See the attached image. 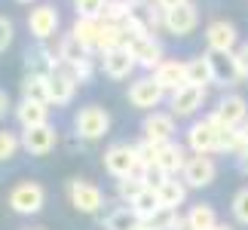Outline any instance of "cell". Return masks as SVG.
<instances>
[{
    "label": "cell",
    "mask_w": 248,
    "mask_h": 230,
    "mask_svg": "<svg viewBox=\"0 0 248 230\" xmlns=\"http://www.w3.org/2000/svg\"><path fill=\"white\" fill-rule=\"evenodd\" d=\"M18 150H22V135L9 132V129H0V163H9Z\"/></svg>",
    "instance_id": "cell-32"
},
{
    "label": "cell",
    "mask_w": 248,
    "mask_h": 230,
    "mask_svg": "<svg viewBox=\"0 0 248 230\" xmlns=\"http://www.w3.org/2000/svg\"><path fill=\"white\" fill-rule=\"evenodd\" d=\"M141 138L154 141V145L175 141V117L169 111H150L144 123H141Z\"/></svg>",
    "instance_id": "cell-15"
},
{
    "label": "cell",
    "mask_w": 248,
    "mask_h": 230,
    "mask_svg": "<svg viewBox=\"0 0 248 230\" xmlns=\"http://www.w3.org/2000/svg\"><path fill=\"white\" fill-rule=\"evenodd\" d=\"M196 28H199V9H196L193 0H190V3H184V6H178V9H169V13H166L163 31H169L171 37H190Z\"/></svg>",
    "instance_id": "cell-17"
},
{
    "label": "cell",
    "mask_w": 248,
    "mask_h": 230,
    "mask_svg": "<svg viewBox=\"0 0 248 230\" xmlns=\"http://www.w3.org/2000/svg\"><path fill=\"white\" fill-rule=\"evenodd\" d=\"M181 178L187 181L190 190H202V187H208V184H215V178H217V163H215V157L193 153V157L187 160L184 172H181Z\"/></svg>",
    "instance_id": "cell-13"
},
{
    "label": "cell",
    "mask_w": 248,
    "mask_h": 230,
    "mask_svg": "<svg viewBox=\"0 0 248 230\" xmlns=\"http://www.w3.org/2000/svg\"><path fill=\"white\" fill-rule=\"evenodd\" d=\"M215 230H233V227H230V224H217Z\"/></svg>",
    "instance_id": "cell-44"
},
{
    "label": "cell",
    "mask_w": 248,
    "mask_h": 230,
    "mask_svg": "<svg viewBox=\"0 0 248 230\" xmlns=\"http://www.w3.org/2000/svg\"><path fill=\"white\" fill-rule=\"evenodd\" d=\"M150 77H154V80L171 95V92H178L181 86H187V62H181V59H163V65H156V68L150 71Z\"/></svg>",
    "instance_id": "cell-19"
},
{
    "label": "cell",
    "mask_w": 248,
    "mask_h": 230,
    "mask_svg": "<svg viewBox=\"0 0 248 230\" xmlns=\"http://www.w3.org/2000/svg\"><path fill=\"white\" fill-rule=\"evenodd\" d=\"M159 206H163V203H159V197H156V187H144V190H141V194L129 203V209L135 212L138 221H150V218L156 215Z\"/></svg>",
    "instance_id": "cell-27"
},
{
    "label": "cell",
    "mask_w": 248,
    "mask_h": 230,
    "mask_svg": "<svg viewBox=\"0 0 248 230\" xmlns=\"http://www.w3.org/2000/svg\"><path fill=\"white\" fill-rule=\"evenodd\" d=\"M22 99L49 104V74L46 71H28L22 77Z\"/></svg>",
    "instance_id": "cell-24"
},
{
    "label": "cell",
    "mask_w": 248,
    "mask_h": 230,
    "mask_svg": "<svg viewBox=\"0 0 248 230\" xmlns=\"http://www.w3.org/2000/svg\"><path fill=\"white\" fill-rule=\"evenodd\" d=\"M74 77H77V83L83 86V83H89L92 77H95V59H86V62H80V65H74V68H68Z\"/></svg>",
    "instance_id": "cell-36"
},
{
    "label": "cell",
    "mask_w": 248,
    "mask_h": 230,
    "mask_svg": "<svg viewBox=\"0 0 248 230\" xmlns=\"http://www.w3.org/2000/svg\"><path fill=\"white\" fill-rule=\"evenodd\" d=\"M242 138H245V145H248V120L242 123Z\"/></svg>",
    "instance_id": "cell-42"
},
{
    "label": "cell",
    "mask_w": 248,
    "mask_h": 230,
    "mask_svg": "<svg viewBox=\"0 0 248 230\" xmlns=\"http://www.w3.org/2000/svg\"><path fill=\"white\" fill-rule=\"evenodd\" d=\"M144 187H147V181L141 178V175L120 178V181H117V197H120V203H123V206H129V203H132V199H135Z\"/></svg>",
    "instance_id": "cell-30"
},
{
    "label": "cell",
    "mask_w": 248,
    "mask_h": 230,
    "mask_svg": "<svg viewBox=\"0 0 248 230\" xmlns=\"http://www.w3.org/2000/svg\"><path fill=\"white\" fill-rule=\"evenodd\" d=\"M187 148L190 153H205V157L217 153V148H221V126L212 117L193 120L187 126Z\"/></svg>",
    "instance_id": "cell-6"
},
{
    "label": "cell",
    "mask_w": 248,
    "mask_h": 230,
    "mask_svg": "<svg viewBox=\"0 0 248 230\" xmlns=\"http://www.w3.org/2000/svg\"><path fill=\"white\" fill-rule=\"evenodd\" d=\"M13 37H16V28H13V22H9L6 16H0V52H6V49H9Z\"/></svg>",
    "instance_id": "cell-37"
},
{
    "label": "cell",
    "mask_w": 248,
    "mask_h": 230,
    "mask_svg": "<svg viewBox=\"0 0 248 230\" xmlns=\"http://www.w3.org/2000/svg\"><path fill=\"white\" fill-rule=\"evenodd\" d=\"M217 126H227V129H242V123L248 120V101L242 99L239 92H227L215 101V108L208 111Z\"/></svg>",
    "instance_id": "cell-7"
},
{
    "label": "cell",
    "mask_w": 248,
    "mask_h": 230,
    "mask_svg": "<svg viewBox=\"0 0 248 230\" xmlns=\"http://www.w3.org/2000/svg\"><path fill=\"white\" fill-rule=\"evenodd\" d=\"M187 83H193V86H208L212 83V68H208L205 55L187 59Z\"/></svg>",
    "instance_id": "cell-29"
},
{
    "label": "cell",
    "mask_w": 248,
    "mask_h": 230,
    "mask_svg": "<svg viewBox=\"0 0 248 230\" xmlns=\"http://www.w3.org/2000/svg\"><path fill=\"white\" fill-rule=\"evenodd\" d=\"M205 101H208V86L187 83V86H181L178 92L169 95V114L175 120H193L196 114L205 108Z\"/></svg>",
    "instance_id": "cell-4"
},
{
    "label": "cell",
    "mask_w": 248,
    "mask_h": 230,
    "mask_svg": "<svg viewBox=\"0 0 248 230\" xmlns=\"http://www.w3.org/2000/svg\"><path fill=\"white\" fill-rule=\"evenodd\" d=\"M187 150L178 141H166V145H156V163L154 166L163 172V175H181L187 166Z\"/></svg>",
    "instance_id": "cell-20"
},
{
    "label": "cell",
    "mask_w": 248,
    "mask_h": 230,
    "mask_svg": "<svg viewBox=\"0 0 248 230\" xmlns=\"http://www.w3.org/2000/svg\"><path fill=\"white\" fill-rule=\"evenodd\" d=\"M126 49L132 52V59L138 62V68H144V71H154L156 65H163V59H166L163 43L156 40V34H129Z\"/></svg>",
    "instance_id": "cell-8"
},
{
    "label": "cell",
    "mask_w": 248,
    "mask_h": 230,
    "mask_svg": "<svg viewBox=\"0 0 248 230\" xmlns=\"http://www.w3.org/2000/svg\"><path fill=\"white\" fill-rule=\"evenodd\" d=\"M101 71L104 77H110V80H129L132 74L138 71V62L132 59V52L126 46H120V49H110V52H101Z\"/></svg>",
    "instance_id": "cell-18"
},
{
    "label": "cell",
    "mask_w": 248,
    "mask_h": 230,
    "mask_svg": "<svg viewBox=\"0 0 248 230\" xmlns=\"http://www.w3.org/2000/svg\"><path fill=\"white\" fill-rule=\"evenodd\" d=\"M6 206L13 209L16 215H22V218L40 215V212H43V206H46V187L40 184V181H31V178L18 181V184L9 187V194H6Z\"/></svg>",
    "instance_id": "cell-1"
},
{
    "label": "cell",
    "mask_w": 248,
    "mask_h": 230,
    "mask_svg": "<svg viewBox=\"0 0 248 230\" xmlns=\"http://www.w3.org/2000/svg\"><path fill=\"white\" fill-rule=\"evenodd\" d=\"M181 218H184V215H181L178 209L159 206V209H156V215H154V218H150V221H147V227H150V230H178Z\"/></svg>",
    "instance_id": "cell-31"
},
{
    "label": "cell",
    "mask_w": 248,
    "mask_h": 230,
    "mask_svg": "<svg viewBox=\"0 0 248 230\" xmlns=\"http://www.w3.org/2000/svg\"><path fill=\"white\" fill-rule=\"evenodd\" d=\"M68 203L80 215H98L104 209V190L89 178H71L68 181Z\"/></svg>",
    "instance_id": "cell-5"
},
{
    "label": "cell",
    "mask_w": 248,
    "mask_h": 230,
    "mask_svg": "<svg viewBox=\"0 0 248 230\" xmlns=\"http://www.w3.org/2000/svg\"><path fill=\"white\" fill-rule=\"evenodd\" d=\"M230 212H233V221H236V224L248 227V184H245V187H239V190L233 194Z\"/></svg>",
    "instance_id": "cell-34"
},
{
    "label": "cell",
    "mask_w": 248,
    "mask_h": 230,
    "mask_svg": "<svg viewBox=\"0 0 248 230\" xmlns=\"http://www.w3.org/2000/svg\"><path fill=\"white\" fill-rule=\"evenodd\" d=\"M187 181L184 178H178V175H166L163 181L156 184V197H159V203L169 206V209H181L187 203Z\"/></svg>",
    "instance_id": "cell-22"
},
{
    "label": "cell",
    "mask_w": 248,
    "mask_h": 230,
    "mask_svg": "<svg viewBox=\"0 0 248 230\" xmlns=\"http://www.w3.org/2000/svg\"><path fill=\"white\" fill-rule=\"evenodd\" d=\"M16 3H34V0H16Z\"/></svg>",
    "instance_id": "cell-45"
},
{
    "label": "cell",
    "mask_w": 248,
    "mask_h": 230,
    "mask_svg": "<svg viewBox=\"0 0 248 230\" xmlns=\"http://www.w3.org/2000/svg\"><path fill=\"white\" fill-rule=\"evenodd\" d=\"M108 0H74V13L77 18H104Z\"/></svg>",
    "instance_id": "cell-33"
},
{
    "label": "cell",
    "mask_w": 248,
    "mask_h": 230,
    "mask_svg": "<svg viewBox=\"0 0 248 230\" xmlns=\"http://www.w3.org/2000/svg\"><path fill=\"white\" fill-rule=\"evenodd\" d=\"M49 108L52 104L46 101H31V99H22L16 104V123L22 129H34V126H43V123H49Z\"/></svg>",
    "instance_id": "cell-21"
},
{
    "label": "cell",
    "mask_w": 248,
    "mask_h": 230,
    "mask_svg": "<svg viewBox=\"0 0 248 230\" xmlns=\"http://www.w3.org/2000/svg\"><path fill=\"white\" fill-rule=\"evenodd\" d=\"M156 3H159V9H163V13H169V9H178V6L190 3V0H156Z\"/></svg>",
    "instance_id": "cell-40"
},
{
    "label": "cell",
    "mask_w": 248,
    "mask_h": 230,
    "mask_svg": "<svg viewBox=\"0 0 248 230\" xmlns=\"http://www.w3.org/2000/svg\"><path fill=\"white\" fill-rule=\"evenodd\" d=\"M55 49H59V59H62L64 68H74V65H80V62H86V59H92V55H95V52L86 49V46H83L71 31L64 34L59 43H55Z\"/></svg>",
    "instance_id": "cell-23"
},
{
    "label": "cell",
    "mask_w": 248,
    "mask_h": 230,
    "mask_svg": "<svg viewBox=\"0 0 248 230\" xmlns=\"http://www.w3.org/2000/svg\"><path fill=\"white\" fill-rule=\"evenodd\" d=\"M205 49L212 52H236L239 49V31L227 18H215L205 25Z\"/></svg>",
    "instance_id": "cell-14"
},
{
    "label": "cell",
    "mask_w": 248,
    "mask_h": 230,
    "mask_svg": "<svg viewBox=\"0 0 248 230\" xmlns=\"http://www.w3.org/2000/svg\"><path fill=\"white\" fill-rule=\"evenodd\" d=\"M101 166H104V172H108L113 181L129 178V175H138V172H141L138 148H135V145H129V141H113V145L104 148Z\"/></svg>",
    "instance_id": "cell-2"
},
{
    "label": "cell",
    "mask_w": 248,
    "mask_h": 230,
    "mask_svg": "<svg viewBox=\"0 0 248 230\" xmlns=\"http://www.w3.org/2000/svg\"><path fill=\"white\" fill-rule=\"evenodd\" d=\"M184 221H187V230H215L217 224H221V221H217L215 206H208V203L190 206L187 215H184Z\"/></svg>",
    "instance_id": "cell-26"
},
{
    "label": "cell",
    "mask_w": 248,
    "mask_h": 230,
    "mask_svg": "<svg viewBox=\"0 0 248 230\" xmlns=\"http://www.w3.org/2000/svg\"><path fill=\"white\" fill-rule=\"evenodd\" d=\"M77 89H80L77 77L64 68V65L59 71L49 74V104L52 108H68V104L74 101V95H77Z\"/></svg>",
    "instance_id": "cell-16"
},
{
    "label": "cell",
    "mask_w": 248,
    "mask_h": 230,
    "mask_svg": "<svg viewBox=\"0 0 248 230\" xmlns=\"http://www.w3.org/2000/svg\"><path fill=\"white\" fill-rule=\"evenodd\" d=\"M22 150L28 157H49L59 145V132H55L52 123H43V126H34V129H22Z\"/></svg>",
    "instance_id": "cell-12"
},
{
    "label": "cell",
    "mask_w": 248,
    "mask_h": 230,
    "mask_svg": "<svg viewBox=\"0 0 248 230\" xmlns=\"http://www.w3.org/2000/svg\"><path fill=\"white\" fill-rule=\"evenodd\" d=\"M110 114L101 104H83L74 114V135L80 141H101L110 132Z\"/></svg>",
    "instance_id": "cell-3"
},
{
    "label": "cell",
    "mask_w": 248,
    "mask_h": 230,
    "mask_svg": "<svg viewBox=\"0 0 248 230\" xmlns=\"http://www.w3.org/2000/svg\"><path fill=\"white\" fill-rule=\"evenodd\" d=\"M59 25H62V16L52 3H37L31 13H28V31L37 43H46L59 34Z\"/></svg>",
    "instance_id": "cell-10"
},
{
    "label": "cell",
    "mask_w": 248,
    "mask_h": 230,
    "mask_svg": "<svg viewBox=\"0 0 248 230\" xmlns=\"http://www.w3.org/2000/svg\"><path fill=\"white\" fill-rule=\"evenodd\" d=\"M132 230H150V227H147V221H138V224L132 227Z\"/></svg>",
    "instance_id": "cell-43"
},
{
    "label": "cell",
    "mask_w": 248,
    "mask_h": 230,
    "mask_svg": "<svg viewBox=\"0 0 248 230\" xmlns=\"http://www.w3.org/2000/svg\"><path fill=\"white\" fill-rule=\"evenodd\" d=\"M236 166H239V172H242V175L248 178V150L242 153V157H239V160H236Z\"/></svg>",
    "instance_id": "cell-41"
},
{
    "label": "cell",
    "mask_w": 248,
    "mask_h": 230,
    "mask_svg": "<svg viewBox=\"0 0 248 230\" xmlns=\"http://www.w3.org/2000/svg\"><path fill=\"white\" fill-rule=\"evenodd\" d=\"M28 230H43V227H28Z\"/></svg>",
    "instance_id": "cell-46"
},
{
    "label": "cell",
    "mask_w": 248,
    "mask_h": 230,
    "mask_svg": "<svg viewBox=\"0 0 248 230\" xmlns=\"http://www.w3.org/2000/svg\"><path fill=\"white\" fill-rule=\"evenodd\" d=\"M202 55L208 59L215 86H224V89H227V86H236V83L245 80L242 71H239V62H236V52H212V49H205Z\"/></svg>",
    "instance_id": "cell-11"
},
{
    "label": "cell",
    "mask_w": 248,
    "mask_h": 230,
    "mask_svg": "<svg viewBox=\"0 0 248 230\" xmlns=\"http://www.w3.org/2000/svg\"><path fill=\"white\" fill-rule=\"evenodd\" d=\"M236 62H239L242 77L248 80V40H245V43H239V49H236Z\"/></svg>",
    "instance_id": "cell-38"
},
{
    "label": "cell",
    "mask_w": 248,
    "mask_h": 230,
    "mask_svg": "<svg viewBox=\"0 0 248 230\" xmlns=\"http://www.w3.org/2000/svg\"><path fill=\"white\" fill-rule=\"evenodd\" d=\"M71 34L86 46L89 52L98 55V34H101V18H74Z\"/></svg>",
    "instance_id": "cell-25"
},
{
    "label": "cell",
    "mask_w": 248,
    "mask_h": 230,
    "mask_svg": "<svg viewBox=\"0 0 248 230\" xmlns=\"http://www.w3.org/2000/svg\"><path fill=\"white\" fill-rule=\"evenodd\" d=\"M9 111H16V108H13V101H9V92H6V89H0V120H3Z\"/></svg>",
    "instance_id": "cell-39"
},
{
    "label": "cell",
    "mask_w": 248,
    "mask_h": 230,
    "mask_svg": "<svg viewBox=\"0 0 248 230\" xmlns=\"http://www.w3.org/2000/svg\"><path fill=\"white\" fill-rule=\"evenodd\" d=\"M126 99L132 108H138V111H156L159 104H163L169 99V92L159 86L154 77H138V80H132L129 83V92H126Z\"/></svg>",
    "instance_id": "cell-9"
},
{
    "label": "cell",
    "mask_w": 248,
    "mask_h": 230,
    "mask_svg": "<svg viewBox=\"0 0 248 230\" xmlns=\"http://www.w3.org/2000/svg\"><path fill=\"white\" fill-rule=\"evenodd\" d=\"M135 224H138V218L129 206H117L104 215V230H132Z\"/></svg>",
    "instance_id": "cell-28"
},
{
    "label": "cell",
    "mask_w": 248,
    "mask_h": 230,
    "mask_svg": "<svg viewBox=\"0 0 248 230\" xmlns=\"http://www.w3.org/2000/svg\"><path fill=\"white\" fill-rule=\"evenodd\" d=\"M129 16V0H108V9H104V22H126Z\"/></svg>",
    "instance_id": "cell-35"
}]
</instances>
